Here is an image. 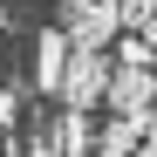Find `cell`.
Masks as SVG:
<instances>
[{
  "label": "cell",
  "mask_w": 157,
  "mask_h": 157,
  "mask_svg": "<svg viewBox=\"0 0 157 157\" xmlns=\"http://www.w3.org/2000/svg\"><path fill=\"white\" fill-rule=\"evenodd\" d=\"M109 75H116L109 48H75V55H68V75H62V102H68V109H96L102 89H109Z\"/></svg>",
  "instance_id": "obj_1"
},
{
  "label": "cell",
  "mask_w": 157,
  "mask_h": 157,
  "mask_svg": "<svg viewBox=\"0 0 157 157\" xmlns=\"http://www.w3.org/2000/svg\"><path fill=\"white\" fill-rule=\"evenodd\" d=\"M68 41L75 48H109L116 34H123V7L116 0H68Z\"/></svg>",
  "instance_id": "obj_2"
},
{
  "label": "cell",
  "mask_w": 157,
  "mask_h": 157,
  "mask_svg": "<svg viewBox=\"0 0 157 157\" xmlns=\"http://www.w3.org/2000/svg\"><path fill=\"white\" fill-rule=\"evenodd\" d=\"M102 102H109V116H144L157 102V68L150 62H130L109 75V89H102Z\"/></svg>",
  "instance_id": "obj_3"
},
{
  "label": "cell",
  "mask_w": 157,
  "mask_h": 157,
  "mask_svg": "<svg viewBox=\"0 0 157 157\" xmlns=\"http://www.w3.org/2000/svg\"><path fill=\"white\" fill-rule=\"evenodd\" d=\"M68 55H75L68 28H48V34H41V48H34V89H41V96H62V75H68Z\"/></svg>",
  "instance_id": "obj_4"
},
{
  "label": "cell",
  "mask_w": 157,
  "mask_h": 157,
  "mask_svg": "<svg viewBox=\"0 0 157 157\" xmlns=\"http://www.w3.org/2000/svg\"><path fill=\"white\" fill-rule=\"evenodd\" d=\"M55 137H62V157H96V130H89V109H68L55 116Z\"/></svg>",
  "instance_id": "obj_5"
},
{
  "label": "cell",
  "mask_w": 157,
  "mask_h": 157,
  "mask_svg": "<svg viewBox=\"0 0 157 157\" xmlns=\"http://www.w3.org/2000/svg\"><path fill=\"white\" fill-rule=\"evenodd\" d=\"M116 7H123V28H137V34H144V21L157 14V0H116Z\"/></svg>",
  "instance_id": "obj_6"
},
{
  "label": "cell",
  "mask_w": 157,
  "mask_h": 157,
  "mask_svg": "<svg viewBox=\"0 0 157 157\" xmlns=\"http://www.w3.org/2000/svg\"><path fill=\"white\" fill-rule=\"evenodd\" d=\"M28 157H62V137H55V123H48V130H34V137H28Z\"/></svg>",
  "instance_id": "obj_7"
},
{
  "label": "cell",
  "mask_w": 157,
  "mask_h": 157,
  "mask_svg": "<svg viewBox=\"0 0 157 157\" xmlns=\"http://www.w3.org/2000/svg\"><path fill=\"white\" fill-rule=\"evenodd\" d=\"M14 116H21V102H14V89H0V130H14Z\"/></svg>",
  "instance_id": "obj_8"
},
{
  "label": "cell",
  "mask_w": 157,
  "mask_h": 157,
  "mask_svg": "<svg viewBox=\"0 0 157 157\" xmlns=\"http://www.w3.org/2000/svg\"><path fill=\"white\" fill-rule=\"evenodd\" d=\"M137 130H144V137H150V144H157V102H150V109H144V116H137Z\"/></svg>",
  "instance_id": "obj_9"
},
{
  "label": "cell",
  "mask_w": 157,
  "mask_h": 157,
  "mask_svg": "<svg viewBox=\"0 0 157 157\" xmlns=\"http://www.w3.org/2000/svg\"><path fill=\"white\" fill-rule=\"evenodd\" d=\"M144 41H150V55H157V14H150V21H144Z\"/></svg>",
  "instance_id": "obj_10"
},
{
  "label": "cell",
  "mask_w": 157,
  "mask_h": 157,
  "mask_svg": "<svg viewBox=\"0 0 157 157\" xmlns=\"http://www.w3.org/2000/svg\"><path fill=\"white\" fill-rule=\"evenodd\" d=\"M137 157H157V144H150V137H144V144H137Z\"/></svg>",
  "instance_id": "obj_11"
}]
</instances>
